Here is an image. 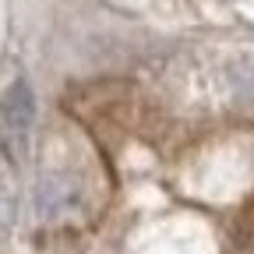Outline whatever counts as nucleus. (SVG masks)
Instances as JSON below:
<instances>
[{
    "label": "nucleus",
    "instance_id": "1",
    "mask_svg": "<svg viewBox=\"0 0 254 254\" xmlns=\"http://www.w3.org/2000/svg\"><path fill=\"white\" fill-rule=\"evenodd\" d=\"M85 208V190L71 173H46L36 184V212L46 222L78 219Z\"/></svg>",
    "mask_w": 254,
    "mask_h": 254
},
{
    "label": "nucleus",
    "instance_id": "2",
    "mask_svg": "<svg viewBox=\"0 0 254 254\" xmlns=\"http://www.w3.org/2000/svg\"><path fill=\"white\" fill-rule=\"evenodd\" d=\"M32 120H36V92H32V85L25 78H18L0 95V124L7 127V134L14 141H25Z\"/></svg>",
    "mask_w": 254,
    "mask_h": 254
},
{
    "label": "nucleus",
    "instance_id": "4",
    "mask_svg": "<svg viewBox=\"0 0 254 254\" xmlns=\"http://www.w3.org/2000/svg\"><path fill=\"white\" fill-rule=\"evenodd\" d=\"M14 194L7 187H0V233H7L11 226H14Z\"/></svg>",
    "mask_w": 254,
    "mask_h": 254
},
{
    "label": "nucleus",
    "instance_id": "3",
    "mask_svg": "<svg viewBox=\"0 0 254 254\" xmlns=\"http://www.w3.org/2000/svg\"><path fill=\"white\" fill-rule=\"evenodd\" d=\"M226 85L244 110H254V57H237L226 64Z\"/></svg>",
    "mask_w": 254,
    "mask_h": 254
}]
</instances>
